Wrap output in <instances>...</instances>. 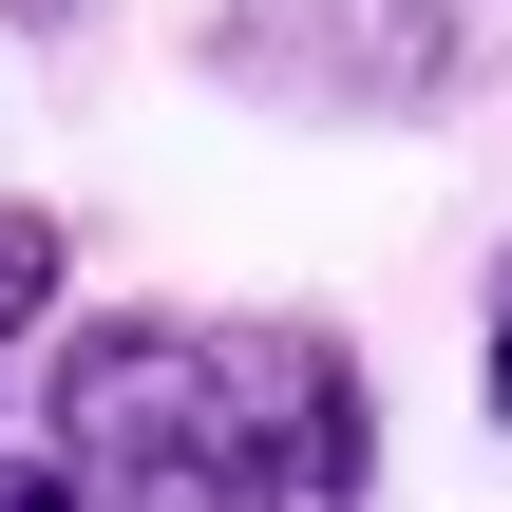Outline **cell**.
<instances>
[{
    "instance_id": "cell-3",
    "label": "cell",
    "mask_w": 512,
    "mask_h": 512,
    "mask_svg": "<svg viewBox=\"0 0 512 512\" xmlns=\"http://www.w3.org/2000/svg\"><path fill=\"white\" fill-rule=\"evenodd\" d=\"M57 285H76V228L38 190H0V380H19V342H57Z\"/></svg>"
},
{
    "instance_id": "cell-2",
    "label": "cell",
    "mask_w": 512,
    "mask_h": 512,
    "mask_svg": "<svg viewBox=\"0 0 512 512\" xmlns=\"http://www.w3.org/2000/svg\"><path fill=\"white\" fill-rule=\"evenodd\" d=\"M209 95L247 114H304V133H418L494 76V19L475 0H209Z\"/></svg>"
},
{
    "instance_id": "cell-6",
    "label": "cell",
    "mask_w": 512,
    "mask_h": 512,
    "mask_svg": "<svg viewBox=\"0 0 512 512\" xmlns=\"http://www.w3.org/2000/svg\"><path fill=\"white\" fill-rule=\"evenodd\" d=\"M0 19H19V38H76V19H95V0H0Z\"/></svg>"
},
{
    "instance_id": "cell-1",
    "label": "cell",
    "mask_w": 512,
    "mask_h": 512,
    "mask_svg": "<svg viewBox=\"0 0 512 512\" xmlns=\"http://www.w3.org/2000/svg\"><path fill=\"white\" fill-rule=\"evenodd\" d=\"M38 456L95 512H361L380 494V380L342 323H190V304H95L38 361Z\"/></svg>"
},
{
    "instance_id": "cell-5",
    "label": "cell",
    "mask_w": 512,
    "mask_h": 512,
    "mask_svg": "<svg viewBox=\"0 0 512 512\" xmlns=\"http://www.w3.org/2000/svg\"><path fill=\"white\" fill-rule=\"evenodd\" d=\"M0 512H95V494H76L57 456H0Z\"/></svg>"
},
{
    "instance_id": "cell-4",
    "label": "cell",
    "mask_w": 512,
    "mask_h": 512,
    "mask_svg": "<svg viewBox=\"0 0 512 512\" xmlns=\"http://www.w3.org/2000/svg\"><path fill=\"white\" fill-rule=\"evenodd\" d=\"M475 399H494V437H512V247H494V304H475Z\"/></svg>"
}]
</instances>
